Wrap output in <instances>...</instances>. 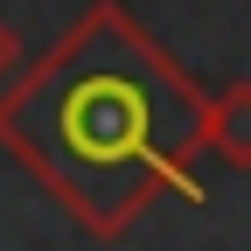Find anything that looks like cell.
<instances>
[{
  "mask_svg": "<svg viewBox=\"0 0 251 251\" xmlns=\"http://www.w3.org/2000/svg\"><path fill=\"white\" fill-rule=\"evenodd\" d=\"M56 168L91 196H126L161 153V84L126 35H91L49 77Z\"/></svg>",
  "mask_w": 251,
  "mask_h": 251,
  "instance_id": "6da1fadb",
  "label": "cell"
}]
</instances>
